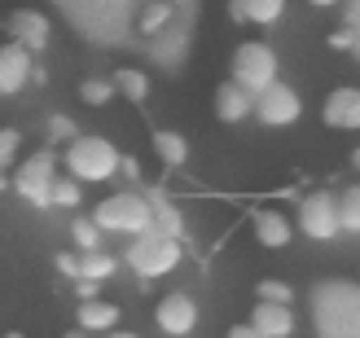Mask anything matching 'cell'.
Here are the masks:
<instances>
[{
  "label": "cell",
  "mask_w": 360,
  "mask_h": 338,
  "mask_svg": "<svg viewBox=\"0 0 360 338\" xmlns=\"http://www.w3.org/2000/svg\"><path fill=\"white\" fill-rule=\"evenodd\" d=\"M62 163L79 185H105L123 171V154L110 136H75V141H66Z\"/></svg>",
  "instance_id": "obj_1"
},
{
  "label": "cell",
  "mask_w": 360,
  "mask_h": 338,
  "mask_svg": "<svg viewBox=\"0 0 360 338\" xmlns=\"http://www.w3.org/2000/svg\"><path fill=\"white\" fill-rule=\"evenodd\" d=\"M277 75H281V58H277V48L268 44V40L238 44V53H233V62H229V79H238L255 97L264 93V88H273Z\"/></svg>",
  "instance_id": "obj_2"
},
{
  "label": "cell",
  "mask_w": 360,
  "mask_h": 338,
  "mask_svg": "<svg viewBox=\"0 0 360 338\" xmlns=\"http://www.w3.org/2000/svg\"><path fill=\"white\" fill-rule=\"evenodd\" d=\"M123 259H128V268L136 277L154 281V277H167L176 264H180V242L172 233H163V228H150V233L132 238V246L123 251Z\"/></svg>",
  "instance_id": "obj_3"
},
{
  "label": "cell",
  "mask_w": 360,
  "mask_h": 338,
  "mask_svg": "<svg viewBox=\"0 0 360 338\" xmlns=\"http://www.w3.org/2000/svg\"><path fill=\"white\" fill-rule=\"evenodd\" d=\"M93 220L105 228V233H128V238H141L154 228V207L141 198V193H110L105 202H97Z\"/></svg>",
  "instance_id": "obj_4"
},
{
  "label": "cell",
  "mask_w": 360,
  "mask_h": 338,
  "mask_svg": "<svg viewBox=\"0 0 360 338\" xmlns=\"http://www.w3.org/2000/svg\"><path fill=\"white\" fill-rule=\"evenodd\" d=\"M53 185H58V154L53 150H35L27 154L13 171V189L18 198H27L31 207H53Z\"/></svg>",
  "instance_id": "obj_5"
},
{
  "label": "cell",
  "mask_w": 360,
  "mask_h": 338,
  "mask_svg": "<svg viewBox=\"0 0 360 338\" xmlns=\"http://www.w3.org/2000/svg\"><path fill=\"white\" fill-rule=\"evenodd\" d=\"M299 233L312 242H330L334 233H343V216H338V198L330 189H316L299 202Z\"/></svg>",
  "instance_id": "obj_6"
},
{
  "label": "cell",
  "mask_w": 360,
  "mask_h": 338,
  "mask_svg": "<svg viewBox=\"0 0 360 338\" xmlns=\"http://www.w3.org/2000/svg\"><path fill=\"white\" fill-rule=\"evenodd\" d=\"M299 115H303V97L290 84H281V79L255 97V119L264 123V128H295Z\"/></svg>",
  "instance_id": "obj_7"
},
{
  "label": "cell",
  "mask_w": 360,
  "mask_h": 338,
  "mask_svg": "<svg viewBox=\"0 0 360 338\" xmlns=\"http://www.w3.org/2000/svg\"><path fill=\"white\" fill-rule=\"evenodd\" d=\"M154 325L163 330V334H172V338H185V334H193V325H198V304H193L185 290H172V294L158 299Z\"/></svg>",
  "instance_id": "obj_8"
},
{
  "label": "cell",
  "mask_w": 360,
  "mask_h": 338,
  "mask_svg": "<svg viewBox=\"0 0 360 338\" xmlns=\"http://www.w3.org/2000/svg\"><path fill=\"white\" fill-rule=\"evenodd\" d=\"M5 31H9V40H18V44L31 48V53H40L53 40V22H49L44 9H13L5 18Z\"/></svg>",
  "instance_id": "obj_9"
},
{
  "label": "cell",
  "mask_w": 360,
  "mask_h": 338,
  "mask_svg": "<svg viewBox=\"0 0 360 338\" xmlns=\"http://www.w3.org/2000/svg\"><path fill=\"white\" fill-rule=\"evenodd\" d=\"M35 79V62H31V48H22L18 40L0 44V93L13 97Z\"/></svg>",
  "instance_id": "obj_10"
},
{
  "label": "cell",
  "mask_w": 360,
  "mask_h": 338,
  "mask_svg": "<svg viewBox=\"0 0 360 338\" xmlns=\"http://www.w3.org/2000/svg\"><path fill=\"white\" fill-rule=\"evenodd\" d=\"M321 119H326V128L334 132H360V88L356 84H343L334 88L321 105Z\"/></svg>",
  "instance_id": "obj_11"
},
{
  "label": "cell",
  "mask_w": 360,
  "mask_h": 338,
  "mask_svg": "<svg viewBox=\"0 0 360 338\" xmlns=\"http://www.w3.org/2000/svg\"><path fill=\"white\" fill-rule=\"evenodd\" d=\"M250 115H255V93L250 88H242L238 79H224L215 88V119L220 123H242Z\"/></svg>",
  "instance_id": "obj_12"
},
{
  "label": "cell",
  "mask_w": 360,
  "mask_h": 338,
  "mask_svg": "<svg viewBox=\"0 0 360 338\" xmlns=\"http://www.w3.org/2000/svg\"><path fill=\"white\" fill-rule=\"evenodd\" d=\"M229 18L242 27H277L285 18V0H229Z\"/></svg>",
  "instance_id": "obj_13"
},
{
  "label": "cell",
  "mask_w": 360,
  "mask_h": 338,
  "mask_svg": "<svg viewBox=\"0 0 360 338\" xmlns=\"http://www.w3.org/2000/svg\"><path fill=\"white\" fill-rule=\"evenodd\" d=\"M250 228H255V242L268 251H281L295 238V224L281 216V211H250Z\"/></svg>",
  "instance_id": "obj_14"
},
{
  "label": "cell",
  "mask_w": 360,
  "mask_h": 338,
  "mask_svg": "<svg viewBox=\"0 0 360 338\" xmlns=\"http://www.w3.org/2000/svg\"><path fill=\"white\" fill-rule=\"evenodd\" d=\"M250 325L264 338H290L295 334V312H290V304H268V299H259L255 312H250Z\"/></svg>",
  "instance_id": "obj_15"
},
{
  "label": "cell",
  "mask_w": 360,
  "mask_h": 338,
  "mask_svg": "<svg viewBox=\"0 0 360 338\" xmlns=\"http://www.w3.org/2000/svg\"><path fill=\"white\" fill-rule=\"evenodd\" d=\"M79 325L88 334H105L119 325V308L115 304H101V299H88V304H79Z\"/></svg>",
  "instance_id": "obj_16"
},
{
  "label": "cell",
  "mask_w": 360,
  "mask_h": 338,
  "mask_svg": "<svg viewBox=\"0 0 360 338\" xmlns=\"http://www.w3.org/2000/svg\"><path fill=\"white\" fill-rule=\"evenodd\" d=\"M154 150H158V158H163L167 167H185V158H189V141L180 136V132L158 128V132H154Z\"/></svg>",
  "instance_id": "obj_17"
},
{
  "label": "cell",
  "mask_w": 360,
  "mask_h": 338,
  "mask_svg": "<svg viewBox=\"0 0 360 338\" xmlns=\"http://www.w3.org/2000/svg\"><path fill=\"white\" fill-rule=\"evenodd\" d=\"M115 93H119L115 75H88V79L79 84V101H84V105H110Z\"/></svg>",
  "instance_id": "obj_18"
},
{
  "label": "cell",
  "mask_w": 360,
  "mask_h": 338,
  "mask_svg": "<svg viewBox=\"0 0 360 338\" xmlns=\"http://www.w3.org/2000/svg\"><path fill=\"white\" fill-rule=\"evenodd\" d=\"M172 13H176V5H172V0H150V5L141 9V18H136V31H141V35H154V31H163V27L172 22Z\"/></svg>",
  "instance_id": "obj_19"
},
{
  "label": "cell",
  "mask_w": 360,
  "mask_h": 338,
  "mask_svg": "<svg viewBox=\"0 0 360 338\" xmlns=\"http://www.w3.org/2000/svg\"><path fill=\"white\" fill-rule=\"evenodd\" d=\"M115 84H119V93L128 97V101H136V105L150 97V79H146V70H136V66L115 70Z\"/></svg>",
  "instance_id": "obj_20"
},
{
  "label": "cell",
  "mask_w": 360,
  "mask_h": 338,
  "mask_svg": "<svg viewBox=\"0 0 360 338\" xmlns=\"http://www.w3.org/2000/svg\"><path fill=\"white\" fill-rule=\"evenodd\" d=\"M115 268H119L115 255H101V251H84V255H79V277H88V281L115 277Z\"/></svg>",
  "instance_id": "obj_21"
},
{
  "label": "cell",
  "mask_w": 360,
  "mask_h": 338,
  "mask_svg": "<svg viewBox=\"0 0 360 338\" xmlns=\"http://www.w3.org/2000/svg\"><path fill=\"white\" fill-rule=\"evenodd\" d=\"M338 216H343V233H360V185L338 198Z\"/></svg>",
  "instance_id": "obj_22"
},
{
  "label": "cell",
  "mask_w": 360,
  "mask_h": 338,
  "mask_svg": "<svg viewBox=\"0 0 360 338\" xmlns=\"http://www.w3.org/2000/svg\"><path fill=\"white\" fill-rule=\"evenodd\" d=\"M150 207H154V224L163 228V233L180 238V228H185V224H180V211H176L167 198H158V193H154V202H150Z\"/></svg>",
  "instance_id": "obj_23"
},
{
  "label": "cell",
  "mask_w": 360,
  "mask_h": 338,
  "mask_svg": "<svg viewBox=\"0 0 360 338\" xmlns=\"http://www.w3.org/2000/svg\"><path fill=\"white\" fill-rule=\"evenodd\" d=\"M79 198H84V193H79V181H75V176H66V181L58 176V185H53V207L75 211V207H79Z\"/></svg>",
  "instance_id": "obj_24"
},
{
  "label": "cell",
  "mask_w": 360,
  "mask_h": 338,
  "mask_svg": "<svg viewBox=\"0 0 360 338\" xmlns=\"http://www.w3.org/2000/svg\"><path fill=\"white\" fill-rule=\"evenodd\" d=\"M18 150H22V132H18V128H0V171L18 163Z\"/></svg>",
  "instance_id": "obj_25"
},
{
  "label": "cell",
  "mask_w": 360,
  "mask_h": 338,
  "mask_svg": "<svg viewBox=\"0 0 360 338\" xmlns=\"http://www.w3.org/2000/svg\"><path fill=\"white\" fill-rule=\"evenodd\" d=\"M70 233H75V246H84V251H97V242H101L105 228H101L97 220H75V228H70Z\"/></svg>",
  "instance_id": "obj_26"
},
{
  "label": "cell",
  "mask_w": 360,
  "mask_h": 338,
  "mask_svg": "<svg viewBox=\"0 0 360 338\" xmlns=\"http://www.w3.org/2000/svg\"><path fill=\"white\" fill-rule=\"evenodd\" d=\"M255 290H259V299H268V304H290V299H295V290L285 286V281H273V277L259 281Z\"/></svg>",
  "instance_id": "obj_27"
},
{
  "label": "cell",
  "mask_w": 360,
  "mask_h": 338,
  "mask_svg": "<svg viewBox=\"0 0 360 338\" xmlns=\"http://www.w3.org/2000/svg\"><path fill=\"white\" fill-rule=\"evenodd\" d=\"M49 132H53V136H66V141H75V136H79V132H75V128H70V123H66L62 115H58V119H53V123H49Z\"/></svg>",
  "instance_id": "obj_28"
},
{
  "label": "cell",
  "mask_w": 360,
  "mask_h": 338,
  "mask_svg": "<svg viewBox=\"0 0 360 338\" xmlns=\"http://www.w3.org/2000/svg\"><path fill=\"white\" fill-rule=\"evenodd\" d=\"M58 273H66V277H79V255H58Z\"/></svg>",
  "instance_id": "obj_29"
},
{
  "label": "cell",
  "mask_w": 360,
  "mask_h": 338,
  "mask_svg": "<svg viewBox=\"0 0 360 338\" xmlns=\"http://www.w3.org/2000/svg\"><path fill=\"white\" fill-rule=\"evenodd\" d=\"M229 338H264V334H259L255 325L246 321V325H233V330H229Z\"/></svg>",
  "instance_id": "obj_30"
},
{
  "label": "cell",
  "mask_w": 360,
  "mask_h": 338,
  "mask_svg": "<svg viewBox=\"0 0 360 338\" xmlns=\"http://www.w3.org/2000/svg\"><path fill=\"white\" fill-rule=\"evenodd\" d=\"M330 48H338V53L352 48V31H334V35H330Z\"/></svg>",
  "instance_id": "obj_31"
},
{
  "label": "cell",
  "mask_w": 360,
  "mask_h": 338,
  "mask_svg": "<svg viewBox=\"0 0 360 338\" xmlns=\"http://www.w3.org/2000/svg\"><path fill=\"white\" fill-rule=\"evenodd\" d=\"M88 299H97V281L79 277V304H88Z\"/></svg>",
  "instance_id": "obj_32"
},
{
  "label": "cell",
  "mask_w": 360,
  "mask_h": 338,
  "mask_svg": "<svg viewBox=\"0 0 360 338\" xmlns=\"http://www.w3.org/2000/svg\"><path fill=\"white\" fill-rule=\"evenodd\" d=\"M312 9H334V5H343V0H308Z\"/></svg>",
  "instance_id": "obj_33"
},
{
  "label": "cell",
  "mask_w": 360,
  "mask_h": 338,
  "mask_svg": "<svg viewBox=\"0 0 360 338\" xmlns=\"http://www.w3.org/2000/svg\"><path fill=\"white\" fill-rule=\"evenodd\" d=\"M101 338H136V334H132V330H105Z\"/></svg>",
  "instance_id": "obj_34"
},
{
  "label": "cell",
  "mask_w": 360,
  "mask_h": 338,
  "mask_svg": "<svg viewBox=\"0 0 360 338\" xmlns=\"http://www.w3.org/2000/svg\"><path fill=\"white\" fill-rule=\"evenodd\" d=\"M352 163H356V167H360V145H356V150H352Z\"/></svg>",
  "instance_id": "obj_35"
},
{
  "label": "cell",
  "mask_w": 360,
  "mask_h": 338,
  "mask_svg": "<svg viewBox=\"0 0 360 338\" xmlns=\"http://www.w3.org/2000/svg\"><path fill=\"white\" fill-rule=\"evenodd\" d=\"M66 338H84V325H79V330H70V334H66Z\"/></svg>",
  "instance_id": "obj_36"
},
{
  "label": "cell",
  "mask_w": 360,
  "mask_h": 338,
  "mask_svg": "<svg viewBox=\"0 0 360 338\" xmlns=\"http://www.w3.org/2000/svg\"><path fill=\"white\" fill-rule=\"evenodd\" d=\"M0 189H5V171H0Z\"/></svg>",
  "instance_id": "obj_37"
},
{
  "label": "cell",
  "mask_w": 360,
  "mask_h": 338,
  "mask_svg": "<svg viewBox=\"0 0 360 338\" xmlns=\"http://www.w3.org/2000/svg\"><path fill=\"white\" fill-rule=\"evenodd\" d=\"M5 338H22V334H5Z\"/></svg>",
  "instance_id": "obj_38"
}]
</instances>
